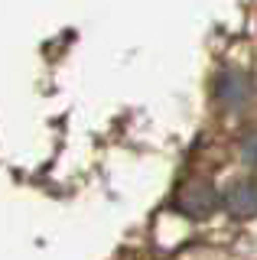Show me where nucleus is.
<instances>
[{
	"instance_id": "nucleus-2",
	"label": "nucleus",
	"mask_w": 257,
	"mask_h": 260,
	"mask_svg": "<svg viewBox=\"0 0 257 260\" xmlns=\"http://www.w3.org/2000/svg\"><path fill=\"white\" fill-rule=\"evenodd\" d=\"M215 208V192L208 182H192L186 189V211L192 215H208Z\"/></svg>"
},
{
	"instance_id": "nucleus-1",
	"label": "nucleus",
	"mask_w": 257,
	"mask_h": 260,
	"mask_svg": "<svg viewBox=\"0 0 257 260\" xmlns=\"http://www.w3.org/2000/svg\"><path fill=\"white\" fill-rule=\"evenodd\" d=\"M224 208L235 218H254L257 215V182L254 179H238L224 189Z\"/></svg>"
},
{
	"instance_id": "nucleus-3",
	"label": "nucleus",
	"mask_w": 257,
	"mask_h": 260,
	"mask_svg": "<svg viewBox=\"0 0 257 260\" xmlns=\"http://www.w3.org/2000/svg\"><path fill=\"white\" fill-rule=\"evenodd\" d=\"M247 78L244 75H238V72H228V75L221 78V88H218V94H221V101L228 104V108H238L241 101L247 98Z\"/></svg>"
},
{
	"instance_id": "nucleus-4",
	"label": "nucleus",
	"mask_w": 257,
	"mask_h": 260,
	"mask_svg": "<svg viewBox=\"0 0 257 260\" xmlns=\"http://www.w3.org/2000/svg\"><path fill=\"white\" fill-rule=\"evenodd\" d=\"M244 156L251 159V162H257V137H251V140H247V146H244Z\"/></svg>"
}]
</instances>
